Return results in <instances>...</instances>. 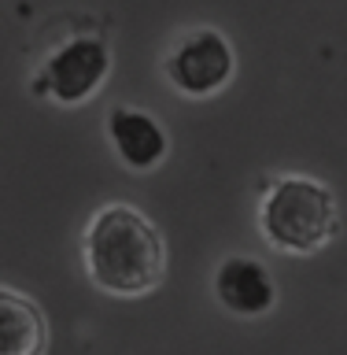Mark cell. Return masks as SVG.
<instances>
[{
	"label": "cell",
	"mask_w": 347,
	"mask_h": 355,
	"mask_svg": "<svg viewBox=\"0 0 347 355\" xmlns=\"http://www.w3.org/2000/svg\"><path fill=\"white\" fill-rule=\"evenodd\" d=\"M85 277L104 296L141 300L166 277V241L144 211L130 204H104L82 233Z\"/></svg>",
	"instance_id": "1"
},
{
	"label": "cell",
	"mask_w": 347,
	"mask_h": 355,
	"mask_svg": "<svg viewBox=\"0 0 347 355\" xmlns=\"http://www.w3.org/2000/svg\"><path fill=\"white\" fill-rule=\"evenodd\" d=\"M340 230V207L329 185L307 174H285L259 200V233L281 255H318Z\"/></svg>",
	"instance_id": "2"
},
{
	"label": "cell",
	"mask_w": 347,
	"mask_h": 355,
	"mask_svg": "<svg viewBox=\"0 0 347 355\" xmlns=\"http://www.w3.org/2000/svg\"><path fill=\"white\" fill-rule=\"evenodd\" d=\"M163 74L181 96L204 100L222 93L237 74V52L229 37L215 26H196L174 41L163 60Z\"/></svg>",
	"instance_id": "3"
},
{
	"label": "cell",
	"mask_w": 347,
	"mask_h": 355,
	"mask_svg": "<svg viewBox=\"0 0 347 355\" xmlns=\"http://www.w3.org/2000/svg\"><path fill=\"white\" fill-rule=\"evenodd\" d=\"M107 74H111V52H107L104 37L78 33V37L63 41L44 60V67L33 78V93L52 96L63 107H78L104 89Z\"/></svg>",
	"instance_id": "4"
},
{
	"label": "cell",
	"mask_w": 347,
	"mask_h": 355,
	"mask_svg": "<svg viewBox=\"0 0 347 355\" xmlns=\"http://www.w3.org/2000/svg\"><path fill=\"white\" fill-rule=\"evenodd\" d=\"M211 288H215L218 307L237 318H263L277 304L274 274L259 259H251V255H229V259H222Z\"/></svg>",
	"instance_id": "5"
},
{
	"label": "cell",
	"mask_w": 347,
	"mask_h": 355,
	"mask_svg": "<svg viewBox=\"0 0 347 355\" xmlns=\"http://www.w3.org/2000/svg\"><path fill=\"white\" fill-rule=\"evenodd\" d=\"M107 137H111V148L122 163L130 166V171H155L166 152H170V137H166V130L159 126V119L152 115V111L144 107H111L107 115Z\"/></svg>",
	"instance_id": "6"
},
{
	"label": "cell",
	"mask_w": 347,
	"mask_h": 355,
	"mask_svg": "<svg viewBox=\"0 0 347 355\" xmlns=\"http://www.w3.org/2000/svg\"><path fill=\"white\" fill-rule=\"evenodd\" d=\"M48 322L26 293L0 285V355H44Z\"/></svg>",
	"instance_id": "7"
}]
</instances>
